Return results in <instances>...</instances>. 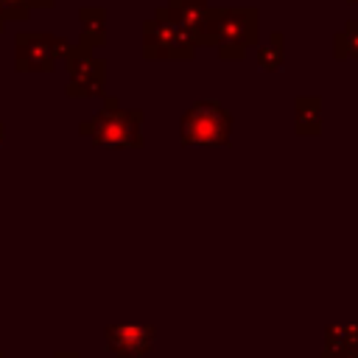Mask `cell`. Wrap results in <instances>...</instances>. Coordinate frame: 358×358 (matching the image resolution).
I'll use <instances>...</instances> for the list:
<instances>
[{
  "label": "cell",
  "instance_id": "obj_1",
  "mask_svg": "<svg viewBox=\"0 0 358 358\" xmlns=\"http://www.w3.org/2000/svg\"><path fill=\"white\" fill-rule=\"evenodd\" d=\"M210 34H213V48L221 53V59H243L246 50L257 45L260 14L252 6H229V8L210 6Z\"/></svg>",
  "mask_w": 358,
  "mask_h": 358
},
{
  "label": "cell",
  "instance_id": "obj_2",
  "mask_svg": "<svg viewBox=\"0 0 358 358\" xmlns=\"http://www.w3.org/2000/svg\"><path fill=\"white\" fill-rule=\"evenodd\" d=\"M143 53L145 59H193L196 42L162 6L143 22Z\"/></svg>",
  "mask_w": 358,
  "mask_h": 358
},
{
  "label": "cell",
  "instance_id": "obj_3",
  "mask_svg": "<svg viewBox=\"0 0 358 358\" xmlns=\"http://www.w3.org/2000/svg\"><path fill=\"white\" fill-rule=\"evenodd\" d=\"M232 117L218 101H199L182 117V140L199 145H218L229 140Z\"/></svg>",
  "mask_w": 358,
  "mask_h": 358
},
{
  "label": "cell",
  "instance_id": "obj_4",
  "mask_svg": "<svg viewBox=\"0 0 358 358\" xmlns=\"http://www.w3.org/2000/svg\"><path fill=\"white\" fill-rule=\"evenodd\" d=\"M67 42L53 34H17V67L20 70H53L56 56L67 53Z\"/></svg>",
  "mask_w": 358,
  "mask_h": 358
},
{
  "label": "cell",
  "instance_id": "obj_5",
  "mask_svg": "<svg viewBox=\"0 0 358 358\" xmlns=\"http://www.w3.org/2000/svg\"><path fill=\"white\" fill-rule=\"evenodd\" d=\"M168 14L190 34L196 48H213L210 34V3L207 0H168Z\"/></svg>",
  "mask_w": 358,
  "mask_h": 358
},
{
  "label": "cell",
  "instance_id": "obj_6",
  "mask_svg": "<svg viewBox=\"0 0 358 358\" xmlns=\"http://www.w3.org/2000/svg\"><path fill=\"white\" fill-rule=\"evenodd\" d=\"M137 120H140V112H112V115H101L98 126L103 140L131 143L137 140Z\"/></svg>",
  "mask_w": 358,
  "mask_h": 358
},
{
  "label": "cell",
  "instance_id": "obj_7",
  "mask_svg": "<svg viewBox=\"0 0 358 358\" xmlns=\"http://www.w3.org/2000/svg\"><path fill=\"white\" fill-rule=\"evenodd\" d=\"M78 22H81V45L84 48H95L106 42V11L101 6H84L78 11Z\"/></svg>",
  "mask_w": 358,
  "mask_h": 358
},
{
  "label": "cell",
  "instance_id": "obj_8",
  "mask_svg": "<svg viewBox=\"0 0 358 358\" xmlns=\"http://www.w3.org/2000/svg\"><path fill=\"white\" fill-rule=\"evenodd\" d=\"M282 64H285V39H282V31H274L268 45L257 48V67L266 73H274Z\"/></svg>",
  "mask_w": 358,
  "mask_h": 358
},
{
  "label": "cell",
  "instance_id": "obj_9",
  "mask_svg": "<svg viewBox=\"0 0 358 358\" xmlns=\"http://www.w3.org/2000/svg\"><path fill=\"white\" fill-rule=\"evenodd\" d=\"M333 56L336 59H358V20H350L344 31L333 36Z\"/></svg>",
  "mask_w": 358,
  "mask_h": 358
},
{
  "label": "cell",
  "instance_id": "obj_10",
  "mask_svg": "<svg viewBox=\"0 0 358 358\" xmlns=\"http://www.w3.org/2000/svg\"><path fill=\"white\" fill-rule=\"evenodd\" d=\"M296 126L299 131L319 129V98H299L296 101Z\"/></svg>",
  "mask_w": 358,
  "mask_h": 358
},
{
  "label": "cell",
  "instance_id": "obj_11",
  "mask_svg": "<svg viewBox=\"0 0 358 358\" xmlns=\"http://www.w3.org/2000/svg\"><path fill=\"white\" fill-rule=\"evenodd\" d=\"M0 8H3L6 22H8V20L22 22V20L31 17V3H28V0H0Z\"/></svg>",
  "mask_w": 358,
  "mask_h": 358
},
{
  "label": "cell",
  "instance_id": "obj_12",
  "mask_svg": "<svg viewBox=\"0 0 358 358\" xmlns=\"http://www.w3.org/2000/svg\"><path fill=\"white\" fill-rule=\"evenodd\" d=\"M31 3V8H50L56 0H28Z\"/></svg>",
  "mask_w": 358,
  "mask_h": 358
},
{
  "label": "cell",
  "instance_id": "obj_13",
  "mask_svg": "<svg viewBox=\"0 0 358 358\" xmlns=\"http://www.w3.org/2000/svg\"><path fill=\"white\" fill-rule=\"evenodd\" d=\"M347 3H352V6H358V0H347Z\"/></svg>",
  "mask_w": 358,
  "mask_h": 358
}]
</instances>
